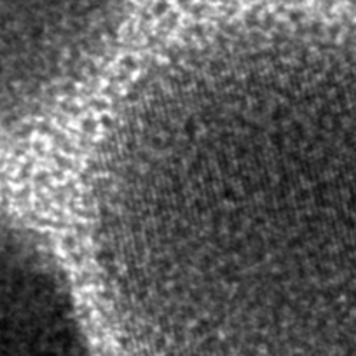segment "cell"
<instances>
[{
	"mask_svg": "<svg viewBox=\"0 0 356 356\" xmlns=\"http://www.w3.org/2000/svg\"><path fill=\"white\" fill-rule=\"evenodd\" d=\"M91 224L133 356H356V40L248 30L142 73Z\"/></svg>",
	"mask_w": 356,
	"mask_h": 356,
	"instance_id": "1",
	"label": "cell"
},
{
	"mask_svg": "<svg viewBox=\"0 0 356 356\" xmlns=\"http://www.w3.org/2000/svg\"><path fill=\"white\" fill-rule=\"evenodd\" d=\"M0 356H91L61 265L35 232L2 211Z\"/></svg>",
	"mask_w": 356,
	"mask_h": 356,
	"instance_id": "2",
	"label": "cell"
}]
</instances>
